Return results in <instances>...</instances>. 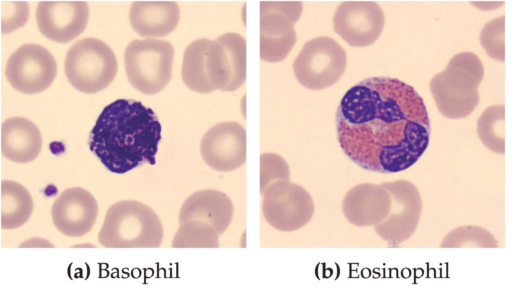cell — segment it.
<instances>
[{
	"instance_id": "cell-3",
	"label": "cell",
	"mask_w": 512,
	"mask_h": 290,
	"mask_svg": "<svg viewBox=\"0 0 512 290\" xmlns=\"http://www.w3.org/2000/svg\"><path fill=\"white\" fill-rule=\"evenodd\" d=\"M483 76V64L476 54L454 55L445 69L430 81V91L439 112L450 119L470 115L478 105V86Z\"/></svg>"
},
{
	"instance_id": "cell-6",
	"label": "cell",
	"mask_w": 512,
	"mask_h": 290,
	"mask_svg": "<svg viewBox=\"0 0 512 290\" xmlns=\"http://www.w3.org/2000/svg\"><path fill=\"white\" fill-rule=\"evenodd\" d=\"M174 48L168 41L133 40L124 52L125 71L131 85L152 95L163 90L172 76Z\"/></svg>"
},
{
	"instance_id": "cell-9",
	"label": "cell",
	"mask_w": 512,
	"mask_h": 290,
	"mask_svg": "<svg viewBox=\"0 0 512 290\" xmlns=\"http://www.w3.org/2000/svg\"><path fill=\"white\" fill-rule=\"evenodd\" d=\"M262 213L274 229L284 232L304 227L314 214V202L309 192L290 181L271 184L262 193Z\"/></svg>"
},
{
	"instance_id": "cell-1",
	"label": "cell",
	"mask_w": 512,
	"mask_h": 290,
	"mask_svg": "<svg viewBox=\"0 0 512 290\" xmlns=\"http://www.w3.org/2000/svg\"><path fill=\"white\" fill-rule=\"evenodd\" d=\"M338 142L359 167L378 173L408 169L427 149L430 121L416 90L391 77H370L350 88L336 113Z\"/></svg>"
},
{
	"instance_id": "cell-2",
	"label": "cell",
	"mask_w": 512,
	"mask_h": 290,
	"mask_svg": "<svg viewBox=\"0 0 512 290\" xmlns=\"http://www.w3.org/2000/svg\"><path fill=\"white\" fill-rule=\"evenodd\" d=\"M160 140L161 124L151 108L117 99L98 116L88 145L109 171L124 174L145 163L155 164Z\"/></svg>"
},
{
	"instance_id": "cell-26",
	"label": "cell",
	"mask_w": 512,
	"mask_h": 290,
	"mask_svg": "<svg viewBox=\"0 0 512 290\" xmlns=\"http://www.w3.org/2000/svg\"><path fill=\"white\" fill-rule=\"evenodd\" d=\"M289 166L284 158L275 153L260 156V193L278 181H289Z\"/></svg>"
},
{
	"instance_id": "cell-16",
	"label": "cell",
	"mask_w": 512,
	"mask_h": 290,
	"mask_svg": "<svg viewBox=\"0 0 512 290\" xmlns=\"http://www.w3.org/2000/svg\"><path fill=\"white\" fill-rule=\"evenodd\" d=\"M98 215L94 196L80 187L64 190L54 201L51 216L56 229L68 237H81L93 227Z\"/></svg>"
},
{
	"instance_id": "cell-17",
	"label": "cell",
	"mask_w": 512,
	"mask_h": 290,
	"mask_svg": "<svg viewBox=\"0 0 512 290\" xmlns=\"http://www.w3.org/2000/svg\"><path fill=\"white\" fill-rule=\"evenodd\" d=\"M391 202V195L383 184L361 183L346 193L342 210L351 224L375 227L390 213Z\"/></svg>"
},
{
	"instance_id": "cell-12",
	"label": "cell",
	"mask_w": 512,
	"mask_h": 290,
	"mask_svg": "<svg viewBox=\"0 0 512 290\" xmlns=\"http://www.w3.org/2000/svg\"><path fill=\"white\" fill-rule=\"evenodd\" d=\"M391 195V210L384 221L375 226L377 235L392 246L408 240L416 231L422 212V199L417 187L406 180L382 183Z\"/></svg>"
},
{
	"instance_id": "cell-4",
	"label": "cell",
	"mask_w": 512,
	"mask_h": 290,
	"mask_svg": "<svg viewBox=\"0 0 512 290\" xmlns=\"http://www.w3.org/2000/svg\"><path fill=\"white\" fill-rule=\"evenodd\" d=\"M163 234L162 223L149 206L123 200L108 208L98 241L106 248H158Z\"/></svg>"
},
{
	"instance_id": "cell-18",
	"label": "cell",
	"mask_w": 512,
	"mask_h": 290,
	"mask_svg": "<svg viewBox=\"0 0 512 290\" xmlns=\"http://www.w3.org/2000/svg\"><path fill=\"white\" fill-rule=\"evenodd\" d=\"M233 212V203L225 193L203 189L194 192L184 201L179 212V223L201 221L213 226L221 235L230 225Z\"/></svg>"
},
{
	"instance_id": "cell-11",
	"label": "cell",
	"mask_w": 512,
	"mask_h": 290,
	"mask_svg": "<svg viewBox=\"0 0 512 290\" xmlns=\"http://www.w3.org/2000/svg\"><path fill=\"white\" fill-rule=\"evenodd\" d=\"M5 74L10 85L24 94H35L47 89L57 74L53 55L43 46L27 43L8 58Z\"/></svg>"
},
{
	"instance_id": "cell-13",
	"label": "cell",
	"mask_w": 512,
	"mask_h": 290,
	"mask_svg": "<svg viewBox=\"0 0 512 290\" xmlns=\"http://www.w3.org/2000/svg\"><path fill=\"white\" fill-rule=\"evenodd\" d=\"M384 13L372 1H346L335 11V32L349 45L365 47L373 44L384 27Z\"/></svg>"
},
{
	"instance_id": "cell-8",
	"label": "cell",
	"mask_w": 512,
	"mask_h": 290,
	"mask_svg": "<svg viewBox=\"0 0 512 290\" xmlns=\"http://www.w3.org/2000/svg\"><path fill=\"white\" fill-rule=\"evenodd\" d=\"M347 56L334 39L316 37L306 42L293 63L298 82L311 90H322L335 84L345 71Z\"/></svg>"
},
{
	"instance_id": "cell-19",
	"label": "cell",
	"mask_w": 512,
	"mask_h": 290,
	"mask_svg": "<svg viewBox=\"0 0 512 290\" xmlns=\"http://www.w3.org/2000/svg\"><path fill=\"white\" fill-rule=\"evenodd\" d=\"M129 19L142 37H165L177 27L180 9L173 1H136L131 4Z\"/></svg>"
},
{
	"instance_id": "cell-7",
	"label": "cell",
	"mask_w": 512,
	"mask_h": 290,
	"mask_svg": "<svg viewBox=\"0 0 512 290\" xmlns=\"http://www.w3.org/2000/svg\"><path fill=\"white\" fill-rule=\"evenodd\" d=\"M181 76L192 91L203 94L225 91L231 80V69L224 46L206 38L191 42L184 51Z\"/></svg>"
},
{
	"instance_id": "cell-15",
	"label": "cell",
	"mask_w": 512,
	"mask_h": 290,
	"mask_svg": "<svg viewBox=\"0 0 512 290\" xmlns=\"http://www.w3.org/2000/svg\"><path fill=\"white\" fill-rule=\"evenodd\" d=\"M89 7L85 1H42L36 9L40 32L48 39L67 43L86 28Z\"/></svg>"
},
{
	"instance_id": "cell-10",
	"label": "cell",
	"mask_w": 512,
	"mask_h": 290,
	"mask_svg": "<svg viewBox=\"0 0 512 290\" xmlns=\"http://www.w3.org/2000/svg\"><path fill=\"white\" fill-rule=\"evenodd\" d=\"M301 2L260 3V58L280 62L296 43L294 23L301 15Z\"/></svg>"
},
{
	"instance_id": "cell-24",
	"label": "cell",
	"mask_w": 512,
	"mask_h": 290,
	"mask_svg": "<svg viewBox=\"0 0 512 290\" xmlns=\"http://www.w3.org/2000/svg\"><path fill=\"white\" fill-rule=\"evenodd\" d=\"M228 56L231 80L225 91L238 89L246 80V40L238 33H226L216 39Z\"/></svg>"
},
{
	"instance_id": "cell-5",
	"label": "cell",
	"mask_w": 512,
	"mask_h": 290,
	"mask_svg": "<svg viewBox=\"0 0 512 290\" xmlns=\"http://www.w3.org/2000/svg\"><path fill=\"white\" fill-rule=\"evenodd\" d=\"M65 74L78 91L93 94L105 89L117 73V59L112 49L96 38L75 42L67 51Z\"/></svg>"
},
{
	"instance_id": "cell-21",
	"label": "cell",
	"mask_w": 512,
	"mask_h": 290,
	"mask_svg": "<svg viewBox=\"0 0 512 290\" xmlns=\"http://www.w3.org/2000/svg\"><path fill=\"white\" fill-rule=\"evenodd\" d=\"M33 211V200L28 190L18 182H1V226L15 229L24 225Z\"/></svg>"
},
{
	"instance_id": "cell-20",
	"label": "cell",
	"mask_w": 512,
	"mask_h": 290,
	"mask_svg": "<svg viewBox=\"0 0 512 290\" xmlns=\"http://www.w3.org/2000/svg\"><path fill=\"white\" fill-rule=\"evenodd\" d=\"M42 146L38 127L24 117H11L2 123L1 150L4 157L16 163L37 158Z\"/></svg>"
},
{
	"instance_id": "cell-23",
	"label": "cell",
	"mask_w": 512,
	"mask_h": 290,
	"mask_svg": "<svg viewBox=\"0 0 512 290\" xmlns=\"http://www.w3.org/2000/svg\"><path fill=\"white\" fill-rule=\"evenodd\" d=\"M481 142L491 151L504 153V106L493 105L484 110L477 121Z\"/></svg>"
},
{
	"instance_id": "cell-27",
	"label": "cell",
	"mask_w": 512,
	"mask_h": 290,
	"mask_svg": "<svg viewBox=\"0 0 512 290\" xmlns=\"http://www.w3.org/2000/svg\"><path fill=\"white\" fill-rule=\"evenodd\" d=\"M503 23V16L490 21L483 28L480 37L481 43L486 52L493 59L499 61H504Z\"/></svg>"
},
{
	"instance_id": "cell-25",
	"label": "cell",
	"mask_w": 512,
	"mask_h": 290,
	"mask_svg": "<svg viewBox=\"0 0 512 290\" xmlns=\"http://www.w3.org/2000/svg\"><path fill=\"white\" fill-rule=\"evenodd\" d=\"M442 248H496L498 241L493 234L480 226H460L443 238Z\"/></svg>"
},
{
	"instance_id": "cell-14",
	"label": "cell",
	"mask_w": 512,
	"mask_h": 290,
	"mask_svg": "<svg viewBox=\"0 0 512 290\" xmlns=\"http://www.w3.org/2000/svg\"><path fill=\"white\" fill-rule=\"evenodd\" d=\"M200 152L205 163L220 172L233 171L246 161V130L237 122H221L203 136Z\"/></svg>"
},
{
	"instance_id": "cell-22",
	"label": "cell",
	"mask_w": 512,
	"mask_h": 290,
	"mask_svg": "<svg viewBox=\"0 0 512 290\" xmlns=\"http://www.w3.org/2000/svg\"><path fill=\"white\" fill-rule=\"evenodd\" d=\"M219 234L216 229L201 221L180 224L172 241L173 248H217Z\"/></svg>"
}]
</instances>
